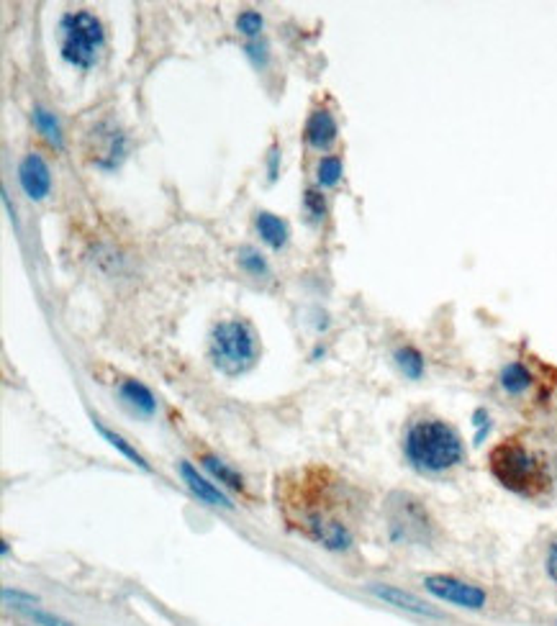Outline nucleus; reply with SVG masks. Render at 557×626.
<instances>
[{"instance_id": "13", "label": "nucleus", "mask_w": 557, "mask_h": 626, "mask_svg": "<svg viewBox=\"0 0 557 626\" xmlns=\"http://www.w3.org/2000/svg\"><path fill=\"white\" fill-rule=\"evenodd\" d=\"M257 231H260L262 242L272 246V249H283L288 245V226L275 213H268V211L257 213Z\"/></svg>"}, {"instance_id": "18", "label": "nucleus", "mask_w": 557, "mask_h": 626, "mask_svg": "<svg viewBox=\"0 0 557 626\" xmlns=\"http://www.w3.org/2000/svg\"><path fill=\"white\" fill-rule=\"evenodd\" d=\"M34 124L54 147H62V129H60V121L54 118V113H49L46 108H34Z\"/></svg>"}, {"instance_id": "15", "label": "nucleus", "mask_w": 557, "mask_h": 626, "mask_svg": "<svg viewBox=\"0 0 557 626\" xmlns=\"http://www.w3.org/2000/svg\"><path fill=\"white\" fill-rule=\"evenodd\" d=\"M203 468L208 470L219 483H223V486H229V488H234V491H242L245 488V483H242V475L239 472H234V470L229 468L223 460H219V457H214V454H203L201 457Z\"/></svg>"}, {"instance_id": "17", "label": "nucleus", "mask_w": 557, "mask_h": 626, "mask_svg": "<svg viewBox=\"0 0 557 626\" xmlns=\"http://www.w3.org/2000/svg\"><path fill=\"white\" fill-rule=\"evenodd\" d=\"M342 159L336 155H327L319 159V165H316V180H319V185H324V188H332V185H336L339 180H342Z\"/></svg>"}, {"instance_id": "4", "label": "nucleus", "mask_w": 557, "mask_h": 626, "mask_svg": "<svg viewBox=\"0 0 557 626\" xmlns=\"http://www.w3.org/2000/svg\"><path fill=\"white\" fill-rule=\"evenodd\" d=\"M103 39H106L103 23L90 11H72V13H65L60 21V52H62V60L72 68H93L103 46Z\"/></svg>"}, {"instance_id": "16", "label": "nucleus", "mask_w": 557, "mask_h": 626, "mask_svg": "<svg viewBox=\"0 0 557 626\" xmlns=\"http://www.w3.org/2000/svg\"><path fill=\"white\" fill-rule=\"evenodd\" d=\"M95 429H98V431H101V434H103V437H106V439L111 442L113 447H116L118 452H121V454H124V457H129V460L134 462L136 468L152 470V468H149V462H147V460H144V457H141V454H139V452H136V449L132 447V445H129V442H126L124 437H121V434H116V431H111V429H106V426L98 424V421H95Z\"/></svg>"}, {"instance_id": "11", "label": "nucleus", "mask_w": 557, "mask_h": 626, "mask_svg": "<svg viewBox=\"0 0 557 626\" xmlns=\"http://www.w3.org/2000/svg\"><path fill=\"white\" fill-rule=\"evenodd\" d=\"M498 382H501L504 393H509V396H513V398H519V396H524V393H529V390H532V385H535V375H532V370H529L524 362L513 359V362H506V365L501 367Z\"/></svg>"}, {"instance_id": "24", "label": "nucleus", "mask_w": 557, "mask_h": 626, "mask_svg": "<svg viewBox=\"0 0 557 626\" xmlns=\"http://www.w3.org/2000/svg\"><path fill=\"white\" fill-rule=\"evenodd\" d=\"M545 567H547V575H550V581L557 585V542H553V544H550V550H547Z\"/></svg>"}, {"instance_id": "3", "label": "nucleus", "mask_w": 557, "mask_h": 626, "mask_svg": "<svg viewBox=\"0 0 557 626\" xmlns=\"http://www.w3.org/2000/svg\"><path fill=\"white\" fill-rule=\"evenodd\" d=\"M211 359L223 375H245L257 362V334L242 318L222 321L211 334Z\"/></svg>"}, {"instance_id": "2", "label": "nucleus", "mask_w": 557, "mask_h": 626, "mask_svg": "<svg viewBox=\"0 0 557 626\" xmlns=\"http://www.w3.org/2000/svg\"><path fill=\"white\" fill-rule=\"evenodd\" d=\"M488 468L506 491L521 498H542L553 486L547 460L519 439H504L490 449Z\"/></svg>"}, {"instance_id": "6", "label": "nucleus", "mask_w": 557, "mask_h": 626, "mask_svg": "<svg viewBox=\"0 0 557 626\" xmlns=\"http://www.w3.org/2000/svg\"><path fill=\"white\" fill-rule=\"evenodd\" d=\"M391 532L401 539H426L429 516L424 506L411 495H393L391 498Z\"/></svg>"}, {"instance_id": "23", "label": "nucleus", "mask_w": 557, "mask_h": 626, "mask_svg": "<svg viewBox=\"0 0 557 626\" xmlns=\"http://www.w3.org/2000/svg\"><path fill=\"white\" fill-rule=\"evenodd\" d=\"M3 601H5V604H11V601H13V606H16V608H23V606L36 604L39 598H36V596H31V593H21V590H8V588H5V590H3Z\"/></svg>"}, {"instance_id": "1", "label": "nucleus", "mask_w": 557, "mask_h": 626, "mask_svg": "<svg viewBox=\"0 0 557 626\" xmlns=\"http://www.w3.org/2000/svg\"><path fill=\"white\" fill-rule=\"evenodd\" d=\"M403 452L411 468L426 475H440V472L457 468L465 457L463 439L455 431V426H449L442 419H432V416L416 419L406 429Z\"/></svg>"}, {"instance_id": "9", "label": "nucleus", "mask_w": 557, "mask_h": 626, "mask_svg": "<svg viewBox=\"0 0 557 626\" xmlns=\"http://www.w3.org/2000/svg\"><path fill=\"white\" fill-rule=\"evenodd\" d=\"M180 478L182 483L190 488L193 495H198V501L208 503V506H222V509H231V501L223 495L214 483H208L203 475H198V470L193 468L190 462H180Z\"/></svg>"}, {"instance_id": "8", "label": "nucleus", "mask_w": 557, "mask_h": 626, "mask_svg": "<svg viewBox=\"0 0 557 626\" xmlns=\"http://www.w3.org/2000/svg\"><path fill=\"white\" fill-rule=\"evenodd\" d=\"M370 593H373L375 598H380V601L396 606V608H401V611H408V614L426 616V619H442V614H440L437 608L424 604L419 596H414V593H408V590H401V588H396V585H378V582H375V585H370Z\"/></svg>"}, {"instance_id": "7", "label": "nucleus", "mask_w": 557, "mask_h": 626, "mask_svg": "<svg viewBox=\"0 0 557 626\" xmlns=\"http://www.w3.org/2000/svg\"><path fill=\"white\" fill-rule=\"evenodd\" d=\"M19 180H21L23 193L31 198V201H42L49 196L52 190V175H49V167H46L44 156L31 152V155L23 156L21 167H19Z\"/></svg>"}, {"instance_id": "10", "label": "nucleus", "mask_w": 557, "mask_h": 626, "mask_svg": "<svg viewBox=\"0 0 557 626\" xmlns=\"http://www.w3.org/2000/svg\"><path fill=\"white\" fill-rule=\"evenodd\" d=\"M306 141L313 149H329L336 141V121L327 108L311 113V118L306 124Z\"/></svg>"}, {"instance_id": "22", "label": "nucleus", "mask_w": 557, "mask_h": 626, "mask_svg": "<svg viewBox=\"0 0 557 626\" xmlns=\"http://www.w3.org/2000/svg\"><path fill=\"white\" fill-rule=\"evenodd\" d=\"M19 611H23L34 624H39V626H72L69 622H65V619L52 616V614H46V611H39V608H28V606H23V608H19Z\"/></svg>"}, {"instance_id": "12", "label": "nucleus", "mask_w": 557, "mask_h": 626, "mask_svg": "<svg viewBox=\"0 0 557 626\" xmlns=\"http://www.w3.org/2000/svg\"><path fill=\"white\" fill-rule=\"evenodd\" d=\"M121 398L126 405H132L136 413H144V416H152L157 411V401L152 396V390L147 385H141L139 381H124L118 388Z\"/></svg>"}, {"instance_id": "20", "label": "nucleus", "mask_w": 557, "mask_h": 626, "mask_svg": "<svg viewBox=\"0 0 557 626\" xmlns=\"http://www.w3.org/2000/svg\"><path fill=\"white\" fill-rule=\"evenodd\" d=\"M262 26H265V19H262L257 11H245V13L237 19V28H239L245 36H249V39H257V36L262 34Z\"/></svg>"}, {"instance_id": "14", "label": "nucleus", "mask_w": 557, "mask_h": 626, "mask_svg": "<svg viewBox=\"0 0 557 626\" xmlns=\"http://www.w3.org/2000/svg\"><path fill=\"white\" fill-rule=\"evenodd\" d=\"M396 367L403 373V378L408 381H422L424 370H426V362H424V355L416 349V347H401L396 349Z\"/></svg>"}, {"instance_id": "25", "label": "nucleus", "mask_w": 557, "mask_h": 626, "mask_svg": "<svg viewBox=\"0 0 557 626\" xmlns=\"http://www.w3.org/2000/svg\"><path fill=\"white\" fill-rule=\"evenodd\" d=\"M246 52H249V57L257 62V65H265V60H268V54H265V46L262 44H249L246 46Z\"/></svg>"}, {"instance_id": "21", "label": "nucleus", "mask_w": 557, "mask_h": 626, "mask_svg": "<svg viewBox=\"0 0 557 626\" xmlns=\"http://www.w3.org/2000/svg\"><path fill=\"white\" fill-rule=\"evenodd\" d=\"M239 262H242V268L249 269L252 275H268V265H265V260H262V254H257L252 246H245V249H239Z\"/></svg>"}, {"instance_id": "19", "label": "nucleus", "mask_w": 557, "mask_h": 626, "mask_svg": "<svg viewBox=\"0 0 557 626\" xmlns=\"http://www.w3.org/2000/svg\"><path fill=\"white\" fill-rule=\"evenodd\" d=\"M303 208H306V213H309V219L311 221H324V216H327V201H324V196H321V190H306V196H303Z\"/></svg>"}, {"instance_id": "5", "label": "nucleus", "mask_w": 557, "mask_h": 626, "mask_svg": "<svg viewBox=\"0 0 557 626\" xmlns=\"http://www.w3.org/2000/svg\"><path fill=\"white\" fill-rule=\"evenodd\" d=\"M424 588L432 596H437L440 601L460 606V608H470V611H480L488 601V596L480 585H472L468 581L452 578V575H426Z\"/></svg>"}]
</instances>
